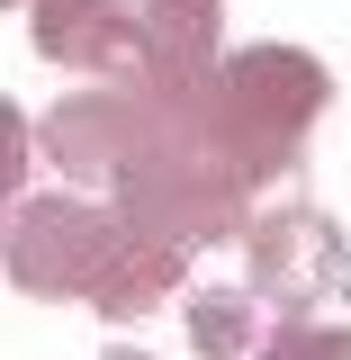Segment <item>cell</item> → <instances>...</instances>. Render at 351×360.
<instances>
[{
    "label": "cell",
    "mask_w": 351,
    "mask_h": 360,
    "mask_svg": "<svg viewBox=\"0 0 351 360\" xmlns=\"http://www.w3.org/2000/svg\"><path fill=\"white\" fill-rule=\"evenodd\" d=\"M324 108V63L298 45H262L243 63H225V127L243 144V162L270 172L307 144V117Z\"/></svg>",
    "instance_id": "cell-1"
},
{
    "label": "cell",
    "mask_w": 351,
    "mask_h": 360,
    "mask_svg": "<svg viewBox=\"0 0 351 360\" xmlns=\"http://www.w3.org/2000/svg\"><path fill=\"white\" fill-rule=\"evenodd\" d=\"M108 360H144V352H108Z\"/></svg>",
    "instance_id": "cell-7"
},
{
    "label": "cell",
    "mask_w": 351,
    "mask_h": 360,
    "mask_svg": "<svg viewBox=\"0 0 351 360\" xmlns=\"http://www.w3.org/2000/svg\"><path fill=\"white\" fill-rule=\"evenodd\" d=\"M117 45H135L127 0H37V54H54V63H108Z\"/></svg>",
    "instance_id": "cell-2"
},
{
    "label": "cell",
    "mask_w": 351,
    "mask_h": 360,
    "mask_svg": "<svg viewBox=\"0 0 351 360\" xmlns=\"http://www.w3.org/2000/svg\"><path fill=\"white\" fill-rule=\"evenodd\" d=\"M262 360H351V333H315V324H298V333H279Z\"/></svg>",
    "instance_id": "cell-5"
},
{
    "label": "cell",
    "mask_w": 351,
    "mask_h": 360,
    "mask_svg": "<svg viewBox=\"0 0 351 360\" xmlns=\"http://www.w3.org/2000/svg\"><path fill=\"white\" fill-rule=\"evenodd\" d=\"M18 153H27V135H18V108L0 99V198L18 189Z\"/></svg>",
    "instance_id": "cell-6"
},
{
    "label": "cell",
    "mask_w": 351,
    "mask_h": 360,
    "mask_svg": "<svg viewBox=\"0 0 351 360\" xmlns=\"http://www.w3.org/2000/svg\"><path fill=\"white\" fill-rule=\"evenodd\" d=\"M189 324H198V342H208L217 360H234L243 342H253V333H243V297H198V307H189Z\"/></svg>",
    "instance_id": "cell-4"
},
{
    "label": "cell",
    "mask_w": 351,
    "mask_h": 360,
    "mask_svg": "<svg viewBox=\"0 0 351 360\" xmlns=\"http://www.w3.org/2000/svg\"><path fill=\"white\" fill-rule=\"evenodd\" d=\"M144 27H153V72L172 90H189L217 63V0H144Z\"/></svg>",
    "instance_id": "cell-3"
}]
</instances>
